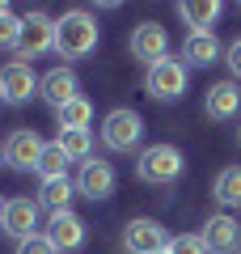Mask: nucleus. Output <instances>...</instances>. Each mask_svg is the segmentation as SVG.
<instances>
[{
  "instance_id": "f257e3e1",
  "label": "nucleus",
  "mask_w": 241,
  "mask_h": 254,
  "mask_svg": "<svg viewBox=\"0 0 241 254\" xmlns=\"http://www.w3.org/2000/svg\"><path fill=\"white\" fill-rule=\"evenodd\" d=\"M98 51V21L85 9H72L55 21V55L60 60H85Z\"/></svg>"
},
{
  "instance_id": "f03ea898",
  "label": "nucleus",
  "mask_w": 241,
  "mask_h": 254,
  "mask_svg": "<svg viewBox=\"0 0 241 254\" xmlns=\"http://www.w3.org/2000/svg\"><path fill=\"white\" fill-rule=\"evenodd\" d=\"M182 153L174 144H148L140 153V161H135V178L140 182H152V187H165V182H174L182 174Z\"/></svg>"
},
{
  "instance_id": "7ed1b4c3",
  "label": "nucleus",
  "mask_w": 241,
  "mask_h": 254,
  "mask_svg": "<svg viewBox=\"0 0 241 254\" xmlns=\"http://www.w3.org/2000/svg\"><path fill=\"white\" fill-rule=\"evenodd\" d=\"M144 136V119L135 115L131 106H119L110 110L106 119H102V144L110 148V153H131L135 144H140Z\"/></svg>"
},
{
  "instance_id": "20e7f679",
  "label": "nucleus",
  "mask_w": 241,
  "mask_h": 254,
  "mask_svg": "<svg viewBox=\"0 0 241 254\" xmlns=\"http://www.w3.org/2000/svg\"><path fill=\"white\" fill-rule=\"evenodd\" d=\"M144 85H148V98H157V102L182 98V93H186V64L174 60V55H165L161 64H152V68H148Z\"/></svg>"
},
{
  "instance_id": "39448f33",
  "label": "nucleus",
  "mask_w": 241,
  "mask_h": 254,
  "mask_svg": "<svg viewBox=\"0 0 241 254\" xmlns=\"http://www.w3.org/2000/svg\"><path fill=\"white\" fill-rule=\"evenodd\" d=\"M199 237H203L207 254H233V250H241V225H237V216H229V212L207 216V225L199 229Z\"/></svg>"
},
{
  "instance_id": "423d86ee",
  "label": "nucleus",
  "mask_w": 241,
  "mask_h": 254,
  "mask_svg": "<svg viewBox=\"0 0 241 254\" xmlns=\"http://www.w3.org/2000/svg\"><path fill=\"white\" fill-rule=\"evenodd\" d=\"M131 55L140 64H161L165 55H170V34H165V26H157V21H140V26L131 30Z\"/></svg>"
},
{
  "instance_id": "0eeeda50",
  "label": "nucleus",
  "mask_w": 241,
  "mask_h": 254,
  "mask_svg": "<svg viewBox=\"0 0 241 254\" xmlns=\"http://www.w3.org/2000/svg\"><path fill=\"white\" fill-rule=\"evenodd\" d=\"M0 229H4L9 237H17V242L34 237V229H38V199H26V195H17V199H4Z\"/></svg>"
},
{
  "instance_id": "6e6552de",
  "label": "nucleus",
  "mask_w": 241,
  "mask_h": 254,
  "mask_svg": "<svg viewBox=\"0 0 241 254\" xmlns=\"http://www.w3.org/2000/svg\"><path fill=\"white\" fill-rule=\"evenodd\" d=\"M43 51H55V21L47 13H26L17 60H30V55H43Z\"/></svg>"
},
{
  "instance_id": "1a4fd4ad",
  "label": "nucleus",
  "mask_w": 241,
  "mask_h": 254,
  "mask_svg": "<svg viewBox=\"0 0 241 254\" xmlns=\"http://www.w3.org/2000/svg\"><path fill=\"white\" fill-rule=\"evenodd\" d=\"M38 76H34V68H30L26 60H9L4 68H0V93L9 102H30V93L38 89Z\"/></svg>"
},
{
  "instance_id": "9d476101",
  "label": "nucleus",
  "mask_w": 241,
  "mask_h": 254,
  "mask_svg": "<svg viewBox=\"0 0 241 254\" xmlns=\"http://www.w3.org/2000/svg\"><path fill=\"white\" fill-rule=\"evenodd\" d=\"M115 165L110 161H85L76 174V190L85 195V199H106V195H115Z\"/></svg>"
},
{
  "instance_id": "9b49d317",
  "label": "nucleus",
  "mask_w": 241,
  "mask_h": 254,
  "mask_svg": "<svg viewBox=\"0 0 241 254\" xmlns=\"http://www.w3.org/2000/svg\"><path fill=\"white\" fill-rule=\"evenodd\" d=\"M123 246L131 254H161L165 250V229L157 225V220H148V216H140V220H131V225L123 229Z\"/></svg>"
},
{
  "instance_id": "f8f14e48",
  "label": "nucleus",
  "mask_w": 241,
  "mask_h": 254,
  "mask_svg": "<svg viewBox=\"0 0 241 254\" xmlns=\"http://www.w3.org/2000/svg\"><path fill=\"white\" fill-rule=\"evenodd\" d=\"M43 140H38V131H30V127H17L9 140H4V161L17 165V170H34L38 157H43Z\"/></svg>"
},
{
  "instance_id": "ddd939ff",
  "label": "nucleus",
  "mask_w": 241,
  "mask_h": 254,
  "mask_svg": "<svg viewBox=\"0 0 241 254\" xmlns=\"http://www.w3.org/2000/svg\"><path fill=\"white\" fill-rule=\"evenodd\" d=\"M47 242L55 246V254L60 250H80L85 246V220L76 212H55L51 225H47Z\"/></svg>"
},
{
  "instance_id": "4468645a",
  "label": "nucleus",
  "mask_w": 241,
  "mask_h": 254,
  "mask_svg": "<svg viewBox=\"0 0 241 254\" xmlns=\"http://www.w3.org/2000/svg\"><path fill=\"white\" fill-rule=\"evenodd\" d=\"M38 93H43V98L60 110V106H68V102L80 98V81H76V72H72V68H51V72L43 76V85H38Z\"/></svg>"
},
{
  "instance_id": "2eb2a0df",
  "label": "nucleus",
  "mask_w": 241,
  "mask_h": 254,
  "mask_svg": "<svg viewBox=\"0 0 241 254\" xmlns=\"http://www.w3.org/2000/svg\"><path fill=\"white\" fill-rule=\"evenodd\" d=\"M203 110H207V119H216V123L233 119V115L241 110V89H237V81H216L212 89H207V98H203Z\"/></svg>"
},
{
  "instance_id": "dca6fc26",
  "label": "nucleus",
  "mask_w": 241,
  "mask_h": 254,
  "mask_svg": "<svg viewBox=\"0 0 241 254\" xmlns=\"http://www.w3.org/2000/svg\"><path fill=\"white\" fill-rule=\"evenodd\" d=\"M182 21L190 26V34H212V26L220 21L224 4L220 0H186V4H178Z\"/></svg>"
},
{
  "instance_id": "f3484780",
  "label": "nucleus",
  "mask_w": 241,
  "mask_h": 254,
  "mask_svg": "<svg viewBox=\"0 0 241 254\" xmlns=\"http://www.w3.org/2000/svg\"><path fill=\"white\" fill-rule=\"evenodd\" d=\"M220 55H224V47L216 34H186V43H182V64H190V68H207Z\"/></svg>"
},
{
  "instance_id": "a211bd4d",
  "label": "nucleus",
  "mask_w": 241,
  "mask_h": 254,
  "mask_svg": "<svg viewBox=\"0 0 241 254\" xmlns=\"http://www.w3.org/2000/svg\"><path fill=\"white\" fill-rule=\"evenodd\" d=\"M72 195H76V182H72V178H47L43 190H38V203L51 208V216H55V212H68Z\"/></svg>"
},
{
  "instance_id": "6ab92c4d",
  "label": "nucleus",
  "mask_w": 241,
  "mask_h": 254,
  "mask_svg": "<svg viewBox=\"0 0 241 254\" xmlns=\"http://www.w3.org/2000/svg\"><path fill=\"white\" fill-rule=\"evenodd\" d=\"M212 199L220 203V208H237V203H241V165H229V170L216 174Z\"/></svg>"
},
{
  "instance_id": "aec40b11",
  "label": "nucleus",
  "mask_w": 241,
  "mask_h": 254,
  "mask_svg": "<svg viewBox=\"0 0 241 254\" xmlns=\"http://www.w3.org/2000/svg\"><path fill=\"white\" fill-rule=\"evenodd\" d=\"M55 115H60V131H89L93 102L89 98H76V102H68V106H60Z\"/></svg>"
},
{
  "instance_id": "412c9836",
  "label": "nucleus",
  "mask_w": 241,
  "mask_h": 254,
  "mask_svg": "<svg viewBox=\"0 0 241 254\" xmlns=\"http://www.w3.org/2000/svg\"><path fill=\"white\" fill-rule=\"evenodd\" d=\"M55 144L68 153V161H80V165L89 161V153H93V136H89V131H60Z\"/></svg>"
},
{
  "instance_id": "4be33fe9",
  "label": "nucleus",
  "mask_w": 241,
  "mask_h": 254,
  "mask_svg": "<svg viewBox=\"0 0 241 254\" xmlns=\"http://www.w3.org/2000/svg\"><path fill=\"white\" fill-rule=\"evenodd\" d=\"M34 170L43 174V182H47V178H68V153H63L60 144H47Z\"/></svg>"
},
{
  "instance_id": "5701e85b",
  "label": "nucleus",
  "mask_w": 241,
  "mask_h": 254,
  "mask_svg": "<svg viewBox=\"0 0 241 254\" xmlns=\"http://www.w3.org/2000/svg\"><path fill=\"white\" fill-rule=\"evenodd\" d=\"M21 21H26V17L0 13V51H17V47H21Z\"/></svg>"
},
{
  "instance_id": "b1692460",
  "label": "nucleus",
  "mask_w": 241,
  "mask_h": 254,
  "mask_svg": "<svg viewBox=\"0 0 241 254\" xmlns=\"http://www.w3.org/2000/svg\"><path fill=\"white\" fill-rule=\"evenodd\" d=\"M165 250H170V254H207V246H203L199 233H178V237H170Z\"/></svg>"
},
{
  "instance_id": "393cba45",
  "label": "nucleus",
  "mask_w": 241,
  "mask_h": 254,
  "mask_svg": "<svg viewBox=\"0 0 241 254\" xmlns=\"http://www.w3.org/2000/svg\"><path fill=\"white\" fill-rule=\"evenodd\" d=\"M17 254H55V246L47 242V233H34L26 242H17Z\"/></svg>"
},
{
  "instance_id": "a878e982",
  "label": "nucleus",
  "mask_w": 241,
  "mask_h": 254,
  "mask_svg": "<svg viewBox=\"0 0 241 254\" xmlns=\"http://www.w3.org/2000/svg\"><path fill=\"white\" fill-rule=\"evenodd\" d=\"M224 64H229V68H233V76L241 81V38H233V47L224 51Z\"/></svg>"
},
{
  "instance_id": "bb28decb",
  "label": "nucleus",
  "mask_w": 241,
  "mask_h": 254,
  "mask_svg": "<svg viewBox=\"0 0 241 254\" xmlns=\"http://www.w3.org/2000/svg\"><path fill=\"white\" fill-rule=\"evenodd\" d=\"M0 13H9V4H0Z\"/></svg>"
},
{
  "instance_id": "cd10ccee",
  "label": "nucleus",
  "mask_w": 241,
  "mask_h": 254,
  "mask_svg": "<svg viewBox=\"0 0 241 254\" xmlns=\"http://www.w3.org/2000/svg\"><path fill=\"white\" fill-rule=\"evenodd\" d=\"M0 161H4V144H0Z\"/></svg>"
},
{
  "instance_id": "c85d7f7f",
  "label": "nucleus",
  "mask_w": 241,
  "mask_h": 254,
  "mask_svg": "<svg viewBox=\"0 0 241 254\" xmlns=\"http://www.w3.org/2000/svg\"><path fill=\"white\" fill-rule=\"evenodd\" d=\"M0 212H4V199H0Z\"/></svg>"
},
{
  "instance_id": "c756f323",
  "label": "nucleus",
  "mask_w": 241,
  "mask_h": 254,
  "mask_svg": "<svg viewBox=\"0 0 241 254\" xmlns=\"http://www.w3.org/2000/svg\"><path fill=\"white\" fill-rule=\"evenodd\" d=\"M237 140H241V127H237Z\"/></svg>"
},
{
  "instance_id": "7c9ffc66",
  "label": "nucleus",
  "mask_w": 241,
  "mask_h": 254,
  "mask_svg": "<svg viewBox=\"0 0 241 254\" xmlns=\"http://www.w3.org/2000/svg\"><path fill=\"white\" fill-rule=\"evenodd\" d=\"M161 254H170V250H161Z\"/></svg>"
},
{
  "instance_id": "2f4dec72",
  "label": "nucleus",
  "mask_w": 241,
  "mask_h": 254,
  "mask_svg": "<svg viewBox=\"0 0 241 254\" xmlns=\"http://www.w3.org/2000/svg\"><path fill=\"white\" fill-rule=\"evenodd\" d=\"M0 98H4V93H0Z\"/></svg>"
},
{
  "instance_id": "473e14b6",
  "label": "nucleus",
  "mask_w": 241,
  "mask_h": 254,
  "mask_svg": "<svg viewBox=\"0 0 241 254\" xmlns=\"http://www.w3.org/2000/svg\"><path fill=\"white\" fill-rule=\"evenodd\" d=\"M237 254H241V250H237Z\"/></svg>"
}]
</instances>
